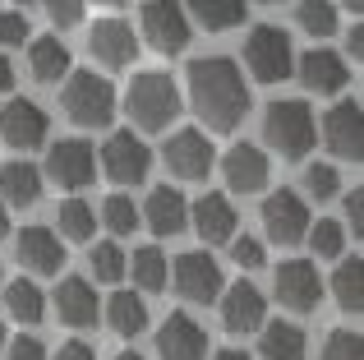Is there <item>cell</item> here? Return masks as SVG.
I'll return each instance as SVG.
<instances>
[{"label": "cell", "instance_id": "21", "mask_svg": "<svg viewBox=\"0 0 364 360\" xmlns=\"http://www.w3.org/2000/svg\"><path fill=\"white\" fill-rule=\"evenodd\" d=\"M18 263L33 268V272H42V277L60 272L65 268L60 235H55L51 226H23V231H18Z\"/></svg>", "mask_w": 364, "mask_h": 360}, {"label": "cell", "instance_id": "3", "mask_svg": "<svg viewBox=\"0 0 364 360\" xmlns=\"http://www.w3.org/2000/svg\"><path fill=\"white\" fill-rule=\"evenodd\" d=\"M124 111L139 129H166L180 116V88L171 74L161 70H143L134 74L129 92H124Z\"/></svg>", "mask_w": 364, "mask_h": 360}, {"label": "cell", "instance_id": "40", "mask_svg": "<svg viewBox=\"0 0 364 360\" xmlns=\"http://www.w3.org/2000/svg\"><path fill=\"white\" fill-rule=\"evenodd\" d=\"M231 259L240 263V268L254 272V268H263V259H267V254H263V245H258L254 235H235V240H231Z\"/></svg>", "mask_w": 364, "mask_h": 360}, {"label": "cell", "instance_id": "7", "mask_svg": "<svg viewBox=\"0 0 364 360\" xmlns=\"http://www.w3.org/2000/svg\"><path fill=\"white\" fill-rule=\"evenodd\" d=\"M102 171H107V180H116V185H139V180H148V171H152L148 144L134 139V129L111 134L107 144H102Z\"/></svg>", "mask_w": 364, "mask_h": 360}, {"label": "cell", "instance_id": "38", "mask_svg": "<svg viewBox=\"0 0 364 360\" xmlns=\"http://www.w3.org/2000/svg\"><path fill=\"white\" fill-rule=\"evenodd\" d=\"M364 356V342L355 328H337V333L323 342V360H360Z\"/></svg>", "mask_w": 364, "mask_h": 360}, {"label": "cell", "instance_id": "16", "mask_svg": "<svg viewBox=\"0 0 364 360\" xmlns=\"http://www.w3.org/2000/svg\"><path fill=\"white\" fill-rule=\"evenodd\" d=\"M217 300H222V324H226V333H254V328H263L267 300H263V291H258V287L235 282V287H226Z\"/></svg>", "mask_w": 364, "mask_h": 360}, {"label": "cell", "instance_id": "2", "mask_svg": "<svg viewBox=\"0 0 364 360\" xmlns=\"http://www.w3.org/2000/svg\"><path fill=\"white\" fill-rule=\"evenodd\" d=\"M263 139L282 157H291V162L309 157V148L318 144V120H314V107H309V102H300V97L272 102L267 116H263Z\"/></svg>", "mask_w": 364, "mask_h": 360}, {"label": "cell", "instance_id": "48", "mask_svg": "<svg viewBox=\"0 0 364 360\" xmlns=\"http://www.w3.org/2000/svg\"><path fill=\"white\" fill-rule=\"evenodd\" d=\"M9 235V213H5V203H0V240Z\"/></svg>", "mask_w": 364, "mask_h": 360}, {"label": "cell", "instance_id": "27", "mask_svg": "<svg viewBox=\"0 0 364 360\" xmlns=\"http://www.w3.org/2000/svg\"><path fill=\"white\" fill-rule=\"evenodd\" d=\"M107 324L116 328L120 337H139L143 328H148V305H143V296H134V291H116V296L107 300Z\"/></svg>", "mask_w": 364, "mask_h": 360}, {"label": "cell", "instance_id": "50", "mask_svg": "<svg viewBox=\"0 0 364 360\" xmlns=\"http://www.w3.org/2000/svg\"><path fill=\"white\" fill-rule=\"evenodd\" d=\"M0 346H5V324H0Z\"/></svg>", "mask_w": 364, "mask_h": 360}, {"label": "cell", "instance_id": "9", "mask_svg": "<svg viewBox=\"0 0 364 360\" xmlns=\"http://www.w3.org/2000/svg\"><path fill=\"white\" fill-rule=\"evenodd\" d=\"M46 176L60 189H83L97 180V153H92L88 139H60V144L46 153Z\"/></svg>", "mask_w": 364, "mask_h": 360}, {"label": "cell", "instance_id": "15", "mask_svg": "<svg viewBox=\"0 0 364 360\" xmlns=\"http://www.w3.org/2000/svg\"><path fill=\"white\" fill-rule=\"evenodd\" d=\"M46 134H51V120H46V111L37 107V102L18 97L0 111V139H5L9 148H42Z\"/></svg>", "mask_w": 364, "mask_h": 360}, {"label": "cell", "instance_id": "51", "mask_svg": "<svg viewBox=\"0 0 364 360\" xmlns=\"http://www.w3.org/2000/svg\"><path fill=\"white\" fill-rule=\"evenodd\" d=\"M0 287H5V268H0Z\"/></svg>", "mask_w": 364, "mask_h": 360}, {"label": "cell", "instance_id": "10", "mask_svg": "<svg viewBox=\"0 0 364 360\" xmlns=\"http://www.w3.org/2000/svg\"><path fill=\"white\" fill-rule=\"evenodd\" d=\"M263 226L277 245H295L309 235V203L295 189H272L263 198Z\"/></svg>", "mask_w": 364, "mask_h": 360}, {"label": "cell", "instance_id": "5", "mask_svg": "<svg viewBox=\"0 0 364 360\" xmlns=\"http://www.w3.org/2000/svg\"><path fill=\"white\" fill-rule=\"evenodd\" d=\"M245 70L254 74L258 83H282V79H291V70H295L291 37H286L282 28H272V23L254 28V33L245 37Z\"/></svg>", "mask_w": 364, "mask_h": 360}, {"label": "cell", "instance_id": "20", "mask_svg": "<svg viewBox=\"0 0 364 360\" xmlns=\"http://www.w3.org/2000/svg\"><path fill=\"white\" fill-rule=\"evenodd\" d=\"M300 79L309 92H318V97H332V92H341L350 83V65L341 60L337 51H304L300 55Z\"/></svg>", "mask_w": 364, "mask_h": 360}, {"label": "cell", "instance_id": "33", "mask_svg": "<svg viewBox=\"0 0 364 360\" xmlns=\"http://www.w3.org/2000/svg\"><path fill=\"white\" fill-rule=\"evenodd\" d=\"M88 263H92V272H97V282H120L124 277V250L116 240H97V250L88 254Z\"/></svg>", "mask_w": 364, "mask_h": 360}, {"label": "cell", "instance_id": "42", "mask_svg": "<svg viewBox=\"0 0 364 360\" xmlns=\"http://www.w3.org/2000/svg\"><path fill=\"white\" fill-rule=\"evenodd\" d=\"M9 360H46V346L37 337H14L9 342Z\"/></svg>", "mask_w": 364, "mask_h": 360}, {"label": "cell", "instance_id": "29", "mask_svg": "<svg viewBox=\"0 0 364 360\" xmlns=\"http://www.w3.org/2000/svg\"><path fill=\"white\" fill-rule=\"evenodd\" d=\"M258 356L263 360H304V333L295 324H267L258 337Z\"/></svg>", "mask_w": 364, "mask_h": 360}, {"label": "cell", "instance_id": "41", "mask_svg": "<svg viewBox=\"0 0 364 360\" xmlns=\"http://www.w3.org/2000/svg\"><path fill=\"white\" fill-rule=\"evenodd\" d=\"M83 14H88V9L79 5V0H55V5H46V18H51L55 28H74V23H83Z\"/></svg>", "mask_w": 364, "mask_h": 360}, {"label": "cell", "instance_id": "4", "mask_svg": "<svg viewBox=\"0 0 364 360\" xmlns=\"http://www.w3.org/2000/svg\"><path fill=\"white\" fill-rule=\"evenodd\" d=\"M60 102H65V116L83 129H102L116 116V88H111V79H102L97 70H74L70 79H65Z\"/></svg>", "mask_w": 364, "mask_h": 360}, {"label": "cell", "instance_id": "35", "mask_svg": "<svg viewBox=\"0 0 364 360\" xmlns=\"http://www.w3.org/2000/svg\"><path fill=\"white\" fill-rule=\"evenodd\" d=\"M337 189H341V176H337L332 162H309V166H304V194H309V198L323 203V198H332Z\"/></svg>", "mask_w": 364, "mask_h": 360}, {"label": "cell", "instance_id": "44", "mask_svg": "<svg viewBox=\"0 0 364 360\" xmlns=\"http://www.w3.org/2000/svg\"><path fill=\"white\" fill-rule=\"evenodd\" d=\"M55 360H97V356H92L88 342H65L60 351H55Z\"/></svg>", "mask_w": 364, "mask_h": 360}, {"label": "cell", "instance_id": "25", "mask_svg": "<svg viewBox=\"0 0 364 360\" xmlns=\"http://www.w3.org/2000/svg\"><path fill=\"white\" fill-rule=\"evenodd\" d=\"M28 74H33L37 83H60L65 74H70V46H65L60 37H37V42L28 46Z\"/></svg>", "mask_w": 364, "mask_h": 360}, {"label": "cell", "instance_id": "17", "mask_svg": "<svg viewBox=\"0 0 364 360\" xmlns=\"http://www.w3.org/2000/svg\"><path fill=\"white\" fill-rule=\"evenodd\" d=\"M157 356L161 360H208V333L189 314H166L157 333Z\"/></svg>", "mask_w": 364, "mask_h": 360}, {"label": "cell", "instance_id": "46", "mask_svg": "<svg viewBox=\"0 0 364 360\" xmlns=\"http://www.w3.org/2000/svg\"><path fill=\"white\" fill-rule=\"evenodd\" d=\"M213 360H249V356H245V351H235V346H226V351H217Z\"/></svg>", "mask_w": 364, "mask_h": 360}, {"label": "cell", "instance_id": "14", "mask_svg": "<svg viewBox=\"0 0 364 360\" xmlns=\"http://www.w3.org/2000/svg\"><path fill=\"white\" fill-rule=\"evenodd\" d=\"M323 144H328L332 157H346V162H360L364 153V116L360 102H337L323 116Z\"/></svg>", "mask_w": 364, "mask_h": 360}, {"label": "cell", "instance_id": "1", "mask_svg": "<svg viewBox=\"0 0 364 360\" xmlns=\"http://www.w3.org/2000/svg\"><path fill=\"white\" fill-rule=\"evenodd\" d=\"M189 102H194L198 120L217 134H231L249 111V88L245 74L231 55H203L189 65Z\"/></svg>", "mask_w": 364, "mask_h": 360}, {"label": "cell", "instance_id": "30", "mask_svg": "<svg viewBox=\"0 0 364 360\" xmlns=\"http://www.w3.org/2000/svg\"><path fill=\"white\" fill-rule=\"evenodd\" d=\"M5 309H9V319H18V324H42V314H46L42 287L28 282V277L9 282V287H5Z\"/></svg>", "mask_w": 364, "mask_h": 360}, {"label": "cell", "instance_id": "13", "mask_svg": "<svg viewBox=\"0 0 364 360\" xmlns=\"http://www.w3.org/2000/svg\"><path fill=\"white\" fill-rule=\"evenodd\" d=\"M88 51L92 60H102L107 70H124V65L139 60V33L124 18H97L88 33Z\"/></svg>", "mask_w": 364, "mask_h": 360}, {"label": "cell", "instance_id": "47", "mask_svg": "<svg viewBox=\"0 0 364 360\" xmlns=\"http://www.w3.org/2000/svg\"><path fill=\"white\" fill-rule=\"evenodd\" d=\"M364 51V37H360V28H350V55H360Z\"/></svg>", "mask_w": 364, "mask_h": 360}, {"label": "cell", "instance_id": "45", "mask_svg": "<svg viewBox=\"0 0 364 360\" xmlns=\"http://www.w3.org/2000/svg\"><path fill=\"white\" fill-rule=\"evenodd\" d=\"M9 88H14V65L0 55V92H9Z\"/></svg>", "mask_w": 364, "mask_h": 360}, {"label": "cell", "instance_id": "37", "mask_svg": "<svg viewBox=\"0 0 364 360\" xmlns=\"http://www.w3.org/2000/svg\"><path fill=\"white\" fill-rule=\"evenodd\" d=\"M309 250L318 254V259H341V250H346V231H341V222L309 226Z\"/></svg>", "mask_w": 364, "mask_h": 360}, {"label": "cell", "instance_id": "23", "mask_svg": "<svg viewBox=\"0 0 364 360\" xmlns=\"http://www.w3.org/2000/svg\"><path fill=\"white\" fill-rule=\"evenodd\" d=\"M55 309H60V319L70 328H92L97 324V291L83 277H65L55 287Z\"/></svg>", "mask_w": 364, "mask_h": 360}, {"label": "cell", "instance_id": "11", "mask_svg": "<svg viewBox=\"0 0 364 360\" xmlns=\"http://www.w3.org/2000/svg\"><path fill=\"white\" fill-rule=\"evenodd\" d=\"M272 287H277V300H282L286 309H295V314H309L323 300V277H318V268H314V259H286L282 268H277Z\"/></svg>", "mask_w": 364, "mask_h": 360}, {"label": "cell", "instance_id": "49", "mask_svg": "<svg viewBox=\"0 0 364 360\" xmlns=\"http://www.w3.org/2000/svg\"><path fill=\"white\" fill-rule=\"evenodd\" d=\"M116 360H143V356H139V351H120Z\"/></svg>", "mask_w": 364, "mask_h": 360}, {"label": "cell", "instance_id": "18", "mask_svg": "<svg viewBox=\"0 0 364 360\" xmlns=\"http://www.w3.org/2000/svg\"><path fill=\"white\" fill-rule=\"evenodd\" d=\"M222 176L226 185L235 189V194H258V189L267 185V176H272V166H267V153L254 144H235L231 153L222 157Z\"/></svg>", "mask_w": 364, "mask_h": 360}, {"label": "cell", "instance_id": "8", "mask_svg": "<svg viewBox=\"0 0 364 360\" xmlns=\"http://www.w3.org/2000/svg\"><path fill=\"white\" fill-rule=\"evenodd\" d=\"M176 291L189 300V305H213L217 296H222V263L213 259V254H203V250H194V254H180L176 259Z\"/></svg>", "mask_w": 364, "mask_h": 360}, {"label": "cell", "instance_id": "43", "mask_svg": "<svg viewBox=\"0 0 364 360\" xmlns=\"http://www.w3.org/2000/svg\"><path fill=\"white\" fill-rule=\"evenodd\" d=\"M346 213H350V226H355V235H360L364 231V189L360 185L346 194Z\"/></svg>", "mask_w": 364, "mask_h": 360}, {"label": "cell", "instance_id": "34", "mask_svg": "<svg viewBox=\"0 0 364 360\" xmlns=\"http://www.w3.org/2000/svg\"><path fill=\"white\" fill-rule=\"evenodd\" d=\"M97 217H102V222H107L116 235H129L134 226H139V208H134V198H129V194H111L107 203H102V213H97Z\"/></svg>", "mask_w": 364, "mask_h": 360}, {"label": "cell", "instance_id": "19", "mask_svg": "<svg viewBox=\"0 0 364 360\" xmlns=\"http://www.w3.org/2000/svg\"><path fill=\"white\" fill-rule=\"evenodd\" d=\"M139 222H148L157 235H180L189 226V198L171 185H157L148 194V203L139 208Z\"/></svg>", "mask_w": 364, "mask_h": 360}, {"label": "cell", "instance_id": "36", "mask_svg": "<svg viewBox=\"0 0 364 360\" xmlns=\"http://www.w3.org/2000/svg\"><path fill=\"white\" fill-rule=\"evenodd\" d=\"M295 23L314 37H332L337 33V5H295Z\"/></svg>", "mask_w": 364, "mask_h": 360}, {"label": "cell", "instance_id": "32", "mask_svg": "<svg viewBox=\"0 0 364 360\" xmlns=\"http://www.w3.org/2000/svg\"><path fill=\"white\" fill-rule=\"evenodd\" d=\"M97 231V208L83 198H65L60 203V235L65 240H92Z\"/></svg>", "mask_w": 364, "mask_h": 360}, {"label": "cell", "instance_id": "22", "mask_svg": "<svg viewBox=\"0 0 364 360\" xmlns=\"http://www.w3.org/2000/svg\"><path fill=\"white\" fill-rule=\"evenodd\" d=\"M189 213H194V231L208 245H231L235 240V208L226 194H203L198 203H189Z\"/></svg>", "mask_w": 364, "mask_h": 360}, {"label": "cell", "instance_id": "24", "mask_svg": "<svg viewBox=\"0 0 364 360\" xmlns=\"http://www.w3.org/2000/svg\"><path fill=\"white\" fill-rule=\"evenodd\" d=\"M0 194H5V208H28L42 198V171L33 162H5L0 166Z\"/></svg>", "mask_w": 364, "mask_h": 360}, {"label": "cell", "instance_id": "39", "mask_svg": "<svg viewBox=\"0 0 364 360\" xmlns=\"http://www.w3.org/2000/svg\"><path fill=\"white\" fill-rule=\"evenodd\" d=\"M23 37H28V14L0 9V46H23Z\"/></svg>", "mask_w": 364, "mask_h": 360}, {"label": "cell", "instance_id": "6", "mask_svg": "<svg viewBox=\"0 0 364 360\" xmlns=\"http://www.w3.org/2000/svg\"><path fill=\"white\" fill-rule=\"evenodd\" d=\"M139 33H143V42H148L157 55H180L189 46V37H194V23H189L185 5L157 0V5L139 9Z\"/></svg>", "mask_w": 364, "mask_h": 360}, {"label": "cell", "instance_id": "12", "mask_svg": "<svg viewBox=\"0 0 364 360\" xmlns=\"http://www.w3.org/2000/svg\"><path fill=\"white\" fill-rule=\"evenodd\" d=\"M161 157H166L171 176L208 180V171H213V162H217V148H213V139H208L203 129H180V134L166 139V153Z\"/></svg>", "mask_w": 364, "mask_h": 360}, {"label": "cell", "instance_id": "26", "mask_svg": "<svg viewBox=\"0 0 364 360\" xmlns=\"http://www.w3.org/2000/svg\"><path fill=\"white\" fill-rule=\"evenodd\" d=\"M332 296H337L341 314H360L364 309V263H360V254L337 263V272H332Z\"/></svg>", "mask_w": 364, "mask_h": 360}, {"label": "cell", "instance_id": "28", "mask_svg": "<svg viewBox=\"0 0 364 360\" xmlns=\"http://www.w3.org/2000/svg\"><path fill=\"white\" fill-rule=\"evenodd\" d=\"M124 272H134V287L161 291V287H166V277H171V263H166V254H161L157 245H139L134 259L124 263Z\"/></svg>", "mask_w": 364, "mask_h": 360}, {"label": "cell", "instance_id": "31", "mask_svg": "<svg viewBox=\"0 0 364 360\" xmlns=\"http://www.w3.org/2000/svg\"><path fill=\"white\" fill-rule=\"evenodd\" d=\"M185 14H189V23H203L208 33H226V28H240V23H245L249 9L235 5V0H208V5L185 9Z\"/></svg>", "mask_w": 364, "mask_h": 360}]
</instances>
